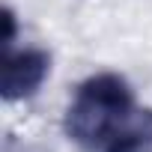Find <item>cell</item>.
<instances>
[{
	"label": "cell",
	"instance_id": "6da1fadb",
	"mask_svg": "<svg viewBox=\"0 0 152 152\" xmlns=\"http://www.w3.org/2000/svg\"><path fill=\"white\" fill-rule=\"evenodd\" d=\"M63 125L84 152L152 149V110L137 104L128 81L113 72L93 75L75 90Z\"/></svg>",
	"mask_w": 152,
	"mask_h": 152
},
{
	"label": "cell",
	"instance_id": "7a4b0ae2",
	"mask_svg": "<svg viewBox=\"0 0 152 152\" xmlns=\"http://www.w3.org/2000/svg\"><path fill=\"white\" fill-rule=\"evenodd\" d=\"M51 75V57L42 48H21L15 51L12 45L6 48L3 60V78H0V93L6 102H21L30 99Z\"/></svg>",
	"mask_w": 152,
	"mask_h": 152
}]
</instances>
